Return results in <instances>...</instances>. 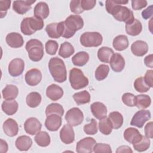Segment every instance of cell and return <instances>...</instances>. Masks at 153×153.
I'll list each match as a JSON object with an SVG mask.
<instances>
[{
  "label": "cell",
  "mask_w": 153,
  "mask_h": 153,
  "mask_svg": "<svg viewBox=\"0 0 153 153\" xmlns=\"http://www.w3.org/2000/svg\"><path fill=\"white\" fill-rule=\"evenodd\" d=\"M42 97L38 92H31L29 93L26 98V102L28 106L32 108H36L39 105L41 102Z\"/></svg>",
  "instance_id": "32"
},
{
  "label": "cell",
  "mask_w": 153,
  "mask_h": 153,
  "mask_svg": "<svg viewBox=\"0 0 153 153\" xmlns=\"http://www.w3.org/2000/svg\"><path fill=\"white\" fill-rule=\"evenodd\" d=\"M29 59L33 62L40 61L44 56V47L42 43L38 39L29 40L25 45Z\"/></svg>",
  "instance_id": "5"
},
{
  "label": "cell",
  "mask_w": 153,
  "mask_h": 153,
  "mask_svg": "<svg viewBox=\"0 0 153 153\" xmlns=\"http://www.w3.org/2000/svg\"><path fill=\"white\" fill-rule=\"evenodd\" d=\"M70 9L71 12L77 14L82 13L84 11L81 5L80 0L71 1L70 2Z\"/></svg>",
  "instance_id": "48"
},
{
  "label": "cell",
  "mask_w": 153,
  "mask_h": 153,
  "mask_svg": "<svg viewBox=\"0 0 153 153\" xmlns=\"http://www.w3.org/2000/svg\"><path fill=\"white\" fill-rule=\"evenodd\" d=\"M151 112L148 110H139L133 115L130 124L139 128H142L145 123L151 119Z\"/></svg>",
  "instance_id": "9"
},
{
  "label": "cell",
  "mask_w": 153,
  "mask_h": 153,
  "mask_svg": "<svg viewBox=\"0 0 153 153\" xmlns=\"http://www.w3.org/2000/svg\"><path fill=\"white\" fill-rule=\"evenodd\" d=\"M84 132L88 135H94L97 132V123L96 120L92 118L90 123L85 124L83 127Z\"/></svg>",
  "instance_id": "44"
},
{
  "label": "cell",
  "mask_w": 153,
  "mask_h": 153,
  "mask_svg": "<svg viewBox=\"0 0 153 153\" xmlns=\"http://www.w3.org/2000/svg\"><path fill=\"white\" fill-rule=\"evenodd\" d=\"M8 144L3 139H1L0 141V152L1 153H5L8 151Z\"/></svg>",
  "instance_id": "57"
},
{
  "label": "cell",
  "mask_w": 153,
  "mask_h": 153,
  "mask_svg": "<svg viewBox=\"0 0 153 153\" xmlns=\"http://www.w3.org/2000/svg\"><path fill=\"white\" fill-rule=\"evenodd\" d=\"M112 124L108 118L106 117L100 120L99 123V129L102 134L105 135L109 134L112 132Z\"/></svg>",
  "instance_id": "38"
},
{
  "label": "cell",
  "mask_w": 153,
  "mask_h": 153,
  "mask_svg": "<svg viewBox=\"0 0 153 153\" xmlns=\"http://www.w3.org/2000/svg\"><path fill=\"white\" fill-rule=\"evenodd\" d=\"M144 63L147 67H149L150 68H153V56L152 54L148 55L145 57L144 59Z\"/></svg>",
  "instance_id": "55"
},
{
  "label": "cell",
  "mask_w": 153,
  "mask_h": 153,
  "mask_svg": "<svg viewBox=\"0 0 153 153\" xmlns=\"http://www.w3.org/2000/svg\"><path fill=\"white\" fill-rule=\"evenodd\" d=\"M134 87L135 90L139 93L147 92L151 88L144 81L143 77L140 76L136 78L134 82Z\"/></svg>",
  "instance_id": "42"
},
{
  "label": "cell",
  "mask_w": 153,
  "mask_h": 153,
  "mask_svg": "<svg viewBox=\"0 0 153 153\" xmlns=\"http://www.w3.org/2000/svg\"><path fill=\"white\" fill-rule=\"evenodd\" d=\"M128 2L122 0H108L105 2L106 10L117 20L125 22L126 24L129 23L134 19L133 11L127 7L122 5Z\"/></svg>",
  "instance_id": "1"
},
{
  "label": "cell",
  "mask_w": 153,
  "mask_h": 153,
  "mask_svg": "<svg viewBox=\"0 0 153 153\" xmlns=\"http://www.w3.org/2000/svg\"><path fill=\"white\" fill-rule=\"evenodd\" d=\"M44 26L43 20L36 17H26L20 24L21 32L26 35H31L36 31L41 30Z\"/></svg>",
  "instance_id": "4"
},
{
  "label": "cell",
  "mask_w": 153,
  "mask_h": 153,
  "mask_svg": "<svg viewBox=\"0 0 153 153\" xmlns=\"http://www.w3.org/2000/svg\"><path fill=\"white\" fill-rule=\"evenodd\" d=\"M144 81L146 84L149 85L150 87H153V71L152 70H148L145 74V76L143 77Z\"/></svg>",
  "instance_id": "52"
},
{
  "label": "cell",
  "mask_w": 153,
  "mask_h": 153,
  "mask_svg": "<svg viewBox=\"0 0 153 153\" xmlns=\"http://www.w3.org/2000/svg\"><path fill=\"white\" fill-rule=\"evenodd\" d=\"M73 99L77 105H82L88 103L90 101V94L86 91H81L77 92L73 95Z\"/></svg>",
  "instance_id": "37"
},
{
  "label": "cell",
  "mask_w": 153,
  "mask_h": 153,
  "mask_svg": "<svg viewBox=\"0 0 153 153\" xmlns=\"http://www.w3.org/2000/svg\"><path fill=\"white\" fill-rule=\"evenodd\" d=\"M11 1L10 0H1L0 1V13L1 18H3L7 14L8 10L10 7Z\"/></svg>",
  "instance_id": "49"
},
{
  "label": "cell",
  "mask_w": 153,
  "mask_h": 153,
  "mask_svg": "<svg viewBox=\"0 0 153 153\" xmlns=\"http://www.w3.org/2000/svg\"><path fill=\"white\" fill-rule=\"evenodd\" d=\"M25 69V62L20 58L13 59L8 65V72L12 76H18L22 74Z\"/></svg>",
  "instance_id": "11"
},
{
  "label": "cell",
  "mask_w": 153,
  "mask_h": 153,
  "mask_svg": "<svg viewBox=\"0 0 153 153\" xmlns=\"http://www.w3.org/2000/svg\"><path fill=\"white\" fill-rule=\"evenodd\" d=\"M79 41L84 47H96L102 44L103 37L97 32H87L81 35Z\"/></svg>",
  "instance_id": "7"
},
{
  "label": "cell",
  "mask_w": 153,
  "mask_h": 153,
  "mask_svg": "<svg viewBox=\"0 0 153 153\" xmlns=\"http://www.w3.org/2000/svg\"><path fill=\"white\" fill-rule=\"evenodd\" d=\"M142 135L139 130L135 128H127L124 132V139L132 145L138 142L142 139Z\"/></svg>",
  "instance_id": "23"
},
{
  "label": "cell",
  "mask_w": 153,
  "mask_h": 153,
  "mask_svg": "<svg viewBox=\"0 0 153 153\" xmlns=\"http://www.w3.org/2000/svg\"><path fill=\"white\" fill-rule=\"evenodd\" d=\"M109 67L105 64L100 65L95 71L94 76L97 80L102 81L105 79L108 75Z\"/></svg>",
  "instance_id": "40"
},
{
  "label": "cell",
  "mask_w": 153,
  "mask_h": 153,
  "mask_svg": "<svg viewBox=\"0 0 153 153\" xmlns=\"http://www.w3.org/2000/svg\"><path fill=\"white\" fill-rule=\"evenodd\" d=\"M2 110L8 115H12L18 110V103L14 100H5L2 103Z\"/></svg>",
  "instance_id": "27"
},
{
  "label": "cell",
  "mask_w": 153,
  "mask_h": 153,
  "mask_svg": "<svg viewBox=\"0 0 153 153\" xmlns=\"http://www.w3.org/2000/svg\"><path fill=\"white\" fill-rule=\"evenodd\" d=\"M122 101L127 106H136V96L130 93H126L122 96Z\"/></svg>",
  "instance_id": "45"
},
{
  "label": "cell",
  "mask_w": 153,
  "mask_h": 153,
  "mask_svg": "<svg viewBox=\"0 0 153 153\" xmlns=\"http://www.w3.org/2000/svg\"><path fill=\"white\" fill-rule=\"evenodd\" d=\"M3 130L6 135L13 137L17 134L19 126L17 123L12 118H8L3 124Z\"/></svg>",
  "instance_id": "18"
},
{
  "label": "cell",
  "mask_w": 153,
  "mask_h": 153,
  "mask_svg": "<svg viewBox=\"0 0 153 153\" xmlns=\"http://www.w3.org/2000/svg\"><path fill=\"white\" fill-rule=\"evenodd\" d=\"M49 13L48 5L44 2H38L34 8V16L42 20L46 19L48 16Z\"/></svg>",
  "instance_id": "24"
},
{
  "label": "cell",
  "mask_w": 153,
  "mask_h": 153,
  "mask_svg": "<svg viewBox=\"0 0 153 153\" xmlns=\"http://www.w3.org/2000/svg\"><path fill=\"white\" fill-rule=\"evenodd\" d=\"M19 93V89L17 86L12 84H7L2 91V97L5 100L15 99Z\"/></svg>",
  "instance_id": "28"
},
{
  "label": "cell",
  "mask_w": 153,
  "mask_h": 153,
  "mask_svg": "<svg viewBox=\"0 0 153 153\" xmlns=\"http://www.w3.org/2000/svg\"><path fill=\"white\" fill-rule=\"evenodd\" d=\"M111 69L115 72H121L125 66V60L119 53H115L111 57L109 62Z\"/></svg>",
  "instance_id": "19"
},
{
  "label": "cell",
  "mask_w": 153,
  "mask_h": 153,
  "mask_svg": "<svg viewBox=\"0 0 153 153\" xmlns=\"http://www.w3.org/2000/svg\"><path fill=\"white\" fill-rule=\"evenodd\" d=\"M59 44L58 43L54 40H48L45 43V50L47 54L50 55L56 54Z\"/></svg>",
  "instance_id": "46"
},
{
  "label": "cell",
  "mask_w": 153,
  "mask_h": 153,
  "mask_svg": "<svg viewBox=\"0 0 153 153\" xmlns=\"http://www.w3.org/2000/svg\"><path fill=\"white\" fill-rule=\"evenodd\" d=\"M65 118L69 124L75 127L82 123L84 120V115L80 109L75 107L67 111Z\"/></svg>",
  "instance_id": "8"
},
{
  "label": "cell",
  "mask_w": 153,
  "mask_h": 153,
  "mask_svg": "<svg viewBox=\"0 0 153 153\" xmlns=\"http://www.w3.org/2000/svg\"><path fill=\"white\" fill-rule=\"evenodd\" d=\"M114 54L113 50L108 47H102L98 50L97 57L99 60L103 63H109L111 57Z\"/></svg>",
  "instance_id": "30"
},
{
  "label": "cell",
  "mask_w": 153,
  "mask_h": 153,
  "mask_svg": "<svg viewBox=\"0 0 153 153\" xmlns=\"http://www.w3.org/2000/svg\"><path fill=\"white\" fill-rule=\"evenodd\" d=\"M89 60V54L85 51H79L72 58V62L75 66H82Z\"/></svg>",
  "instance_id": "31"
},
{
  "label": "cell",
  "mask_w": 153,
  "mask_h": 153,
  "mask_svg": "<svg viewBox=\"0 0 153 153\" xmlns=\"http://www.w3.org/2000/svg\"><path fill=\"white\" fill-rule=\"evenodd\" d=\"M35 2L34 1H14L13 2V9L19 14H24L30 10L32 4Z\"/></svg>",
  "instance_id": "17"
},
{
  "label": "cell",
  "mask_w": 153,
  "mask_h": 153,
  "mask_svg": "<svg viewBox=\"0 0 153 153\" xmlns=\"http://www.w3.org/2000/svg\"><path fill=\"white\" fill-rule=\"evenodd\" d=\"M60 137L64 143H72L75 140V133L72 126L69 124L63 126L60 131Z\"/></svg>",
  "instance_id": "15"
},
{
  "label": "cell",
  "mask_w": 153,
  "mask_h": 153,
  "mask_svg": "<svg viewBox=\"0 0 153 153\" xmlns=\"http://www.w3.org/2000/svg\"><path fill=\"white\" fill-rule=\"evenodd\" d=\"M108 118L110 120L113 128L118 129L123 124V117L121 113L117 111H114L109 114Z\"/></svg>",
  "instance_id": "35"
},
{
  "label": "cell",
  "mask_w": 153,
  "mask_h": 153,
  "mask_svg": "<svg viewBox=\"0 0 153 153\" xmlns=\"http://www.w3.org/2000/svg\"><path fill=\"white\" fill-rule=\"evenodd\" d=\"M84 26V21L79 15H71L64 22L57 23L59 33L60 36L70 38L73 36L77 30H80Z\"/></svg>",
  "instance_id": "2"
},
{
  "label": "cell",
  "mask_w": 153,
  "mask_h": 153,
  "mask_svg": "<svg viewBox=\"0 0 153 153\" xmlns=\"http://www.w3.org/2000/svg\"><path fill=\"white\" fill-rule=\"evenodd\" d=\"M75 50L73 45L69 42H64L60 45L59 55L63 58H68L74 53Z\"/></svg>",
  "instance_id": "34"
},
{
  "label": "cell",
  "mask_w": 153,
  "mask_h": 153,
  "mask_svg": "<svg viewBox=\"0 0 153 153\" xmlns=\"http://www.w3.org/2000/svg\"><path fill=\"white\" fill-rule=\"evenodd\" d=\"M152 5H150L148 7H147L145 10H143L142 12V17L145 19L147 20L149 19L152 16L153 13V8Z\"/></svg>",
  "instance_id": "54"
},
{
  "label": "cell",
  "mask_w": 153,
  "mask_h": 153,
  "mask_svg": "<svg viewBox=\"0 0 153 153\" xmlns=\"http://www.w3.org/2000/svg\"><path fill=\"white\" fill-rule=\"evenodd\" d=\"M45 31L49 37L51 38L58 39L60 37L57 27V23H53L47 25Z\"/></svg>",
  "instance_id": "43"
},
{
  "label": "cell",
  "mask_w": 153,
  "mask_h": 153,
  "mask_svg": "<svg viewBox=\"0 0 153 153\" xmlns=\"http://www.w3.org/2000/svg\"><path fill=\"white\" fill-rule=\"evenodd\" d=\"M96 143V141L94 138L85 137L77 142L76 151L78 153H91L93 152V147Z\"/></svg>",
  "instance_id": "10"
},
{
  "label": "cell",
  "mask_w": 153,
  "mask_h": 153,
  "mask_svg": "<svg viewBox=\"0 0 153 153\" xmlns=\"http://www.w3.org/2000/svg\"><path fill=\"white\" fill-rule=\"evenodd\" d=\"M96 1L95 0H81V5L82 10H90L93 9L96 5Z\"/></svg>",
  "instance_id": "51"
},
{
  "label": "cell",
  "mask_w": 153,
  "mask_h": 153,
  "mask_svg": "<svg viewBox=\"0 0 153 153\" xmlns=\"http://www.w3.org/2000/svg\"><path fill=\"white\" fill-rule=\"evenodd\" d=\"M46 95L51 100L56 101L62 97L63 95V90L60 86L53 84L47 88Z\"/></svg>",
  "instance_id": "21"
},
{
  "label": "cell",
  "mask_w": 153,
  "mask_h": 153,
  "mask_svg": "<svg viewBox=\"0 0 153 153\" xmlns=\"http://www.w3.org/2000/svg\"><path fill=\"white\" fill-rule=\"evenodd\" d=\"M126 33L131 36H136L140 33L142 30L141 22L134 19L131 22L126 24L125 26Z\"/></svg>",
  "instance_id": "26"
},
{
  "label": "cell",
  "mask_w": 153,
  "mask_h": 153,
  "mask_svg": "<svg viewBox=\"0 0 153 153\" xmlns=\"http://www.w3.org/2000/svg\"><path fill=\"white\" fill-rule=\"evenodd\" d=\"M41 127V123L35 117L27 118L24 123V129L25 131L30 135H34L39 132Z\"/></svg>",
  "instance_id": "12"
},
{
  "label": "cell",
  "mask_w": 153,
  "mask_h": 153,
  "mask_svg": "<svg viewBox=\"0 0 153 153\" xmlns=\"http://www.w3.org/2000/svg\"><path fill=\"white\" fill-rule=\"evenodd\" d=\"M41 72L36 68L29 70L25 74V81L30 86L38 85L42 79Z\"/></svg>",
  "instance_id": "13"
},
{
  "label": "cell",
  "mask_w": 153,
  "mask_h": 153,
  "mask_svg": "<svg viewBox=\"0 0 153 153\" xmlns=\"http://www.w3.org/2000/svg\"><path fill=\"white\" fill-rule=\"evenodd\" d=\"M64 114V109L63 106L57 103H53L48 105L45 109L46 115H49L50 114H57L60 116H63Z\"/></svg>",
  "instance_id": "39"
},
{
  "label": "cell",
  "mask_w": 153,
  "mask_h": 153,
  "mask_svg": "<svg viewBox=\"0 0 153 153\" xmlns=\"http://www.w3.org/2000/svg\"><path fill=\"white\" fill-rule=\"evenodd\" d=\"M131 7L134 10H139L147 5V1L145 0H132Z\"/></svg>",
  "instance_id": "50"
},
{
  "label": "cell",
  "mask_w": 153,
  "mask_h": 153,
  "mask_svg": "<svg viewBox=\"0 0 153 153\" xmlns=\"http://www.w3.org/2000/svg\"><path fill=\"white\" fill-rule=\"evenodd\" d=\"M150 140L148 137L142 136V139L137 143L133 144L134 149L139 152H143L147 150L150 146Z\"/></svg>",
  "instance_id": "41"
},
{
  "label": "cell",
  "mask_w": 153,
  "mask_h": 153,
  "mask_svg": "<svg viewBox=\"0 0 153 153\" xmlns=\"http://www.w3.org/2000/svg\"><path fill=\"white\" fill-rule=\"evenodd\" d=\"M151 103V99L147 94H139L136 96V106L139 109H146Z\"/></svg>",
  "instance_id": "36"
},
{
  "label": "cell",
  "mask_w": 153,
  "mask_h": 153,
  "mask_svg": "<svg viewBox=\"0 0 153 153\" xmlns=\"http://www.w3.org/2000/svg\"><path fill=\"white\" fill-rule=\"evenodd\" d=\"M16 147L20 151H27L32 145L31 138L27 136L23 135L18 137L15 142Z\"/></svg>",
  "instance_id": "25"
},
{
  "label": "cell",
  "mask_w": 153,
  "mask_h": 153,
  "mask_svg": "<svg viewBox=\"0 0 153 153\" xmlns=\"http://www.w3.org/2000/svg\"><path fill=\"white\" fill-rule=\"evenodd\" d=\"M62 117L57 114H50L47 116L45 121L46 128L51 131H57L62 125Z\"/></svg>",
  "instance_id": "14"
},
{
  "label": "cell",
  "mask_w": 153,
  "mask_h": 153,
  "mask_svg": "<svg viewBox=\"0 0 153 153\" xmlns=\"http://www.w3.org/2000/svg\"><path fill=\"white\" fill-rule=\"evenodd\" d=\"M69 82L72 88L79 90L88 85V79L78 68H72L69 72Z\"/></svg>",
  "instance_id": "6"
},
{
  "label": "cell",
  "mask_w": 153,
  "mask_h": 153,
  "mask_svg": "<svg viewBox=\"0 0 153 153\" xmlns=\"http://www.w3.org/2000/svg\"><path fill=\"white\" fill-rule=\"evenodd\" d=\"M152 122L150 121L145 126L144 131L146 137L152 139L153 137V129H152Z\"/></svg>",
  "instance_id": "53"
},
{
  "label": "cell",
  "mask_w": 153,
  "mask_h": 153,
  "mask_svg": "<svg viewBox=\"0 0 153 153\" xmlns=\"http://www.w3.org/2000/svg\"><path fill=\"white\" fill-rule=\"evenodd\" d=\"M117 153H120V152H133V151L130 148V147L126 146V145H123L118 147L116 151Z\"/></svg>",
  "instance_id": "56"
},
{
  "label": "cell",
  "mask_w": 153,
  "mask_h": 153,
  "mask_svg": "<svg viewBox=\"0 0 153 153\" xmlns=\"http://www.w3.org/2000/svg\"><path fill=\"white\" fill-rule=\"evenodd\" d=\"M35 141L38 145L41 147H46L50 143V136L47 132L42 131L36 134L35 136Z\"/></svg>",
  "instance_id": "33"
},
{
  "label": "cell",
  "mask_w": 153,
  "mask_h": 153,
  "mask_svg": "<svg viewBox=\"0 0 153 153\" xmlns=\"http://www.w3.org/2000/svg\"><path fill=\"white\" fill-rule=\"evenodd\" d=\"M7 44L11 47L17 48L23 46L24 40L22 35L17 32L8 33L5 38Z\"/></svg>",
  "instance_id": "16"
},
{
  "label": "cell",
  "mask_w": 153,
  "mask_h": 153,
  "mask_svg": "<svg viewBox=\"0 0 153 153\" xmlns=\"http://www.w3.org/2000/svg\"><path fill=\"white\" fill-rule=\"evenodd\" d=\"M93 151L95 153H111L112 150L109 145L102 143H96L93 147Z\"/></svg>",
  "instance_id": "47"
},
{
  "label": "cell",
  "mask_w": 153,
  "mask_h": 153,
  "mask_svg": "<svg viewBox=\"0 0 153 153\" xmlns=\"http://www.w3.org/2000/svg\"><path fill=\"white\" fill-rule=\"evenodd\" d=\"M91 111L94 117L101 120L106 117L107 108L102 102H96L93 103L90 106Z\"/></svg>",
  "instance_id": "22"
},
{
  "label": "cell",
  "mask_w": 153,
  "mask_h": 153,
  "mask_svg": "<svg viewBox=\"0 0 153 153\" xmlns=\"http://www.w3.org/2000/svg\"><path fill=\"white\" fill-rule=\"evenodd\" d=\"M114 48L117 51H123L128 46V40L127 37L124 35L117 36L112 42Z\"/></svg>",
  "instance_id": "29"
},
{
  "label": "cell",
  "mask_w": 153,
  "mask_h": 153,
  "mask_svg": "<svg viewBox=\"0 0 153 153\" xmlns=\"http://www.w3.org/2000/svg\"><path fill=\"white\" fill-rule=\"evenodd\" d=\"M148 45L147 43L142 40H137L134 42L131 45L132 53L139 57H142L148 51Z\"/></svg>",
  "instance_id": "20"
},
{
  "label": "cell",
  "mask_w": 153,
  "mask_h": 153,
  "mask_svg": "<svg viewBox=\"0 0 153 153\" xmlns=\"http://www.w3.org/2000/svg\"><path fill=\"white\" fill-rule=\"evenodd\" d=\"M48 69L56 82L62 83L66 81V69L64 62L61 59L57 57L50 59L48 62Z\"/></svg>",
  "instance_id": "3"
}]
</instances>
